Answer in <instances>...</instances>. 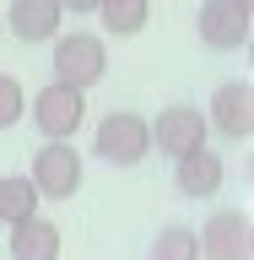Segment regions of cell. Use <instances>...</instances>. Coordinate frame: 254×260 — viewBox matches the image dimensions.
I'll use <instances>...</instances> for the list:
<instances>
[{
    "label": "cell",
    "mask_w": 254,
    "mask_h": 260,
    "mask_svg": "<svg viewBox=\"0 0 254 260\" xmlns=\"http://www.w3.org/2000/svg\"><path fill=\"white\" fill-rule=\"evenodd\" d=\"M152 260H200V244H195V228L184 222H168L152 239Z\"/></svg>",
    "instance_id": "cell-14"
},
{
    "label": "cell",
    "mask_w": 254,
    "mask_h": 260,
    "mask_svg": "<svg viewBox=\"0 0 254 260\" xmlns=\"http://www.w3.org/2000/svg\"><path fill=\"white\" fill-rule=\"evenodd\" d=\"M222 179H227V162L216 157L211 146H200V152H190V157L173 162V184H178V195H190V201L216 195V190H222Z\"/></svg>",
    "instance_id": "cell-9"
},
{
    "label": "cell",
    "mask_w": 254,
    "mask_h": 260,
    "mask_svg": "<svg viewBox=\"0 0 254 260\" xmlns=\"http://www.w3.org/2000/svg\"><path fill=\"white\" fill-rule=\"evenodd\" d=\"M103 71H108V49H103V38H97V32H70V38H54V81H60V87L87 92V87H97V81H103Z\"/></svg>",
    "instance_id": "cell-2"
},
{
    "label": "cell",
    "mask_w": 254,
    "mask_h": 260,
    "mask_svg": "<svg viewBox=\"0 0 254 260\" xmlns=\"http://www.w3.org/2000/svg\"><path fill=\"white\" fill-rule=\"evenodd\" d=\"M249 22H254L249 0H206L195 16V32L206 49H249Z\"/></svg>",
    "instance_id": "cell-6"
},
{
    "label": "cell",
    "mask_w": 254,
    "mask_h": 260,
    "mask_svg": "<svg viewBox=\"0 0 254 260\" xmlns=\"http://www.w3.org/2000/svg\"><path fill=\"white\" fill-rule=\"evenodd\" d=\"M27 179H32V190H38V201H70L81 190V152L70 141H44Z\"/></svg>",
    "instance_id": "cell-4"
},
{
    "label": "cell",
    "mask_w": 254,
    "mask_h": 260,
    "mask_svg": "<svg viewBox=\"0 0 254 260\" xmlns=\"http://www.w3.org/2000/svg\"><path fill=\"white\" fill-rule=\"evenodd\" d=\"M6 249H11V260H60V228L49 217H22V222H11Z\"/></svg>",
    "instance_id": "cell-11"
},
{
    "label": "cell",
    "mask_w": 254,
    "mask_h": 260,
    "mask_svg": "<svg viewBox=\"0 0 254 260\" xmlns=\"http://www.w3.org/2000/svg\"><path fill=\"white\" fill-rule=\"evenodd\" d=\"M60 11H76V16H87V11H97V0H60Z\"/></svg>",
    "instance_id": "cell-16"
},
{
    "label": "cell",
    "mask_w": 254,
    "mask_h": 260,
    "mask_svg": "<svg viewBox=\"0 0 254 260\" xmlns=\"http://www.w3.org/2000/svg\"><path fill=\"white\" fill-rule=\"evenodd\" d=\"M60 0H11V11H6V27L22 38V44H49V38H60Z\"/></svg>",
    "instance_id": "cell-10"
},
{
    "label": "cell",
    "mask_w": 254,
    "mask_h": 260,
    "mask_svg": "<svg viewBox=\"0 0 254 260\" xmlns=\"http://www.w3.org/2000/svg\"><path fill=\"white\" fill-rule=\"evenodd\" d=\"M87 119V92L76 87H60V81H49L44 92L32 98V125L44 130V141H70Z\"/></svg>",
    "instance_id": "cell-5"
},
{
    "label": "cell",
    "mask_w": 254,
    "mask_h": 260,
    "mask_svg": "<svg viewBox=\"0 0 254 260\" xmlns=\"http://www.w3.org/2000/svg\"><path fill=\"white\" fill-rule=\"evenodd\" d=\"M211 130H222L233 141H249L254 136V87L243 76H227L216 92H211Z\"/></svg>",
    "instance_id": "cell-8"
},
{
    "label": "cell",
    "mask_w": 254,
    "mask_h": 260,
    "mask_svg": "<svg viewBox=\"0 0 254 260\" xmlns=\"http://www.w3.org/2000/svg\"><path fill=\"white\" fill-rule=\"evenodd\" d=\"M146 130H152V146H157L162 157H190V152H200L211 136L206 114L195 109V103H168V109H157V119H146Z\"/></svg>",
    "instance_id": "cell-3"
},
{
    "label": "cell",
    "mask_w": 254,
    "mask_h": 260,
    "mask_svg": "<svg viewBox=\"0 0 254 260\" xmlns=\"http://www.w3.org/2000/svg\"><path fill=\"white\" fill-rule=\"evenodd\" d=\"M22 217H38V190H32L27 174H6L0 179V222L11 228Z\"/></svg>",
    "instance_id": "cell-13"
},
{
    "label": "cell",
    "mask_w": 254,
    "mask_h": 260,
    "mask_svg": "<svg viewBox=\"0 0 254 260\" xmlns=\"http://www.w3.org/2000/svg\"><path fill=\"white\" fill-rule=\"evenodd\" d=\"M195 244H200L206 260H249L254 255L249 211H216V217H206V228L195 233Z\"/></svg>",
    "instance_id": "cell-7"
},
{
    "label": "cell",
    "mask_w": 254,
    "mask_h": 260,
    "mask_svg": "<svg viewBox=\"0 0 254 260\" xmlns=\"http://www.w3.org/2000/svg\"><path fill=\"white\" fill-rule=\"evenodd\" d=\"M22 114H27V92H22V81H16L11 71H0V130H11Z\"/></svg>",
    "instance_id": "cell-15"
},
{
    "label": "cell",
    "mask_w": 254,
    "mask_h": 260,
    "mask_svg": "<svg viewBox=\"0 0 254 260\" xmlns=\"http://www.w3.org/2000/svg\"><path fill=\"white\" fill-rule=\"evenodd\" d=\"M97 16H103V32L114 38H135L152 16V0H97Z\"/></svg>",
    "instance_id": "cell-12"
},
{
    "label": "cell",
    "mask_w": 254,
    "mask_h": 260,
    "mask_svg": "<svg viewBox=\"0 0 254 260\" xmlns=\"http://www.w3.org/2000/svg\"><path fill=\"white\" fill-rule=\"evenodd\" d=\"M92 152H97L103 162H114V168H135V162H146V152H152V130H146L141 114L108 109L103 119H97Z\"/></svg>",
    "instance_id": "cell-1"
}]
</instances>
